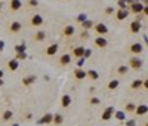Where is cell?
<instances>
[{
  "instance_id": "1",
  "label": "cell",
  "mask_w": 148,
  "mask_h": 126,
  "mask_svg": "<svg viewBox=\"0 0 148 126\" xmlns=\"http://www.w3.org/2000/svg\"><path fill=\"white\" fill-rule=\"evenodd\" d=\"M129 65H130V68H133V70H139L142 67V60L138 56H132L129 60Z\"/></svg>"
},
{
  "instance_id": "2",
  "label": "cell",
  "mask_w": 148,
  "mask_h": 126,
  "mask_svg": "<svg viewBox=\"0 0 148 126\" xmlns=\"http://www.w3.org/2000/svg\"><path fill=\"white\" fill-rule=\"evenodd\" d=\"M43 16L42 15H39V13H34L33 16H31V19H30V25H33V27H40V25L43 24Z\"/></svg>"
},
{
  "instance_id": "3",
  "label": "cell",
  "mask_w": 148,
  "mask_h": 126,
  "mask_svg": "<svg viewBox=\"0 0 148 126\" xmlns=\"http://www.w3.org/2000/svg\"><path fill=\"white\" fill-rule=\"evenodd\" d=\"M116 113V110H114V107H107L105 110H104V113L101 114V119L104 120V122H107V120H110L111 117H113V114Z\"/></svg>"
},
{
  "instance_id": "4",
  "label": "cell",
  "mask_w": 148,
  "mask_h": 126,
  "mask_svg": "<svg viewBox=\"0 0 148 126\" xmlns=\"http://www.w3.org/2000/svg\"><path fill=\"white\" fill-rule=\"evenodd\" d=\"M21 22L19 21H13V22H11V25H9V31L12 33V34H16V33H19L21 31Z\"/></svg>"
},
{
  "instance_id": "5",
  "label": "cell",
  "mask_w": 148,
  "mask_h": 126,
  "mask_svg": "<svg viewBox=\"0 0 148 126\" xmlns=\"http://www.w3.org/2000/svg\"><path fill=\"white\" fill-rule=\"evenodd\" d=\"M74 77H76L77 80H83V79L88 77V71H84V70H82V68H76V70H74Z\"/></svg>"
},
{
  "instance_id": "6",
  "label": "cell",
  "mask_w": 148,
  "mask_h": 126,
  "mask_svg": "<svg viewBox=\"0 0 148 126\" xmlns=\"http://www.w3.org/2000/svg\"><path fill=\"white\" fill-rule=\"evenodd\" d=\"M46 123H54V114L46 113V114L39 120V125H46Z\"/></svg>"
},
{
  "instance_id": "7",
  "label": "cell",
  "mask_w": 148,
  "mask_h": 126,
  "mask_svg": "<svg viewBox=\"0 0 148 126\" xmlns=\"http://www.w3.org/2000/svg\"><path fill=\"white\" fill-rule=\"evenodd\" d=\"M95 45H96L98 48H107L108 46V42H107V39L105 37H102V36H99V37H96L95 39Z\"/></svg>"
},
{
  "instance_id": "8",
  "label": "cell",
  "mask_w": 148,
  "mask_h": 126,
  "mask_svg": "<svg viewBox=\"0 0 148 126\" xmlns=\"http://www.w3.org/2000/svg\"><path fill=\"white\" fill-rule=\"evenodd\" d=\"M7 68H9V71H16L19 68V61L18 60H9V62H7Z\"/></svg>"
},
{
  "instance_id": "9",
  "label": "cell",
  "mask_w": 148,
  "mask_h": 126,
  "mask_svg": "<svg viewBox=\"0 0 148 126\" xmlns=\"http://www.w3.org/2000/svg\"><path fill=\"white\" fill-rule=\"evenodd\" d=\"M144 50V46H142V43H133L132 46H130V52L132 54H135V55H139Z\"/></svg>"
},
{
  "instance_id": "10",
  "label": "cell",
  "mask_w": 148,
  "mask_h": 126,
  "mask_svg": "<svg viewBox=\"0 0 148 126\" xmlns=\"http://www.w3.org/2000/svg\"><path fill=\"white\" fill-rule=\"evenodd\" d=\"M95 31L102 36V34H107V33H108V28H107L105 24H96V25H95Z\"/></svg>"
},
{
  "instance_id": "11",
  "label": "cell",
  "mask_w": 148,
  "mask_h": 126,
  "mask_svg": "<svg viewBox=\"0 0 148 126\" xmlns=\"http://www.w3.org/2000/svg\"><path fill=\"white\" fill-rule=\"evenodd\" d=\"M130 9H132V12L133 13H141V12H144V6H142V3H139V2H133L132 3V6H130Z\"/></svg>"
},
{
  "instance_id": "12",
  "label": "cell",
  "mask_w": 148,
  "mask_h": 126,
  "mask_svg": "<svg viewBox=\"0 0 148 126\" xmlns=\"http://www.w3.org/2000/svg\"><path fill=\"white\" fill-rule=\"evenodd\" d=\"M135 113H136V116H144V114H147V113H148V105H145V104L138 105L136 110H135Z\"/></svg>"
},
{
  "instance_id": "13",
  "label": "cell",
  "mask_w": 148,
  "mask_h": 126,
  "mask_svg": "<svg viewBox=\"0 0 148 126\" xmlns=\"http://www.w3.org/2000/svg\"><path fill=\"white\" fill-rule=\"evenodd\" d=\"M58 48H59V46H58L56 43L48 46V49H46V55H48V56H54V55L58 52Z\"/></svg>"
},
{
  "instance_id": "14",
  "label": "cell",
  "mask_w": 148,
  "mask_h": 126,
  "mask_svg": "<svg viewBox=\"0 0 148 126\" xmlns=\"http://www.w3.org/2000/svg\"><path fill=\"white\" fill-rule=\"evenodd\" d=\"M84 48L83 46H77V48H74L73 49V55L76 56V58H83V55H84Z\"/></svg>"
},
{
  "instance_id": "15",
  "label": "cell",
  "mask_w": 148,
  "mask_h": 126,
  "mask_svg": "<svg viewBox=\"0 0 148 126\" xmlns=\"http://www.w3.org/2000/svg\"><path fill=\"white\" fill-rule=\"evenodd\" d=\"M21 7H22L21 0H11V11L16 12V11H19Z\"/></svg>"
},
{
  "instance_id": "16",
  "label": "cell",
  "mask_w": 148,
  "mask_h": 126,
  "mask_svg": "<svg viewBox=\"0 0 148 126\" xmlns=\"http://www.w3.org/2000/svg\"><path fill=\"white\" fill-rule=\"evenodd\" d=\"M127 16H129V12H127L126 9H120V11H117V13H116V18H117L119 21L126 19Z\"/></svg>"
},
{
  "instance_id": "17",
  "label": "cell",
  "mask_w": 148,
  "mask_h": 126,
  "mask_svg": "<svg viewBox=\"0 0 148 126\" xmlns=\"http://www.w3.org/2000/svg\"><path fill=\"white\" fill-rule=\"evenodd\" d=\"M70 62H71V55H70V54L61 55V58H59V64H61V65H67V64H70Z\"/></svg>"
},
{
  "instance_id": "18",
  "label": "cell",
  "mask_w": 148,
  "mask_h": 126,
  "mask_svg": "<svg viewBox=\"0 0 148 126\" xmlns=\"http://www.w3.org/2000/svg\"><path fill=\"white\" fill-rule=\"evenodd\" d=\"M64 36L65 37H71V36H74V33H76V28L73 27V25H67V27L64 28Z\"/></svg>"
},
{
  "instance_id": "19",
  "label": "cell",
  "mask_w": 148,
  "mask_h": 126,
  "mask_svg": "<svg viewBox=\"0 0 148 126\" xmlns=\"http://www.w3.org/2000/svg\"><path fill=\"white\" fill-rule=\"evenodd\" d=\"M141 31V22L138 21H133L132 24H130V33H133V34H136V33Z\"/></svg>"
},
{
  "instance_id": "20",
  "label": "cell",
  "mask_w": 148,
  "mask_h": 126,
  "mask_svg": "<svg viewBox=\"0 0 148 126\" xmlns=\"http://www.w3.org/2000/svg\"><path fill=\"white\" fill-rule=\"evenodd\" d=\"M34 82H36V76H27V77L22 79V85L24 86H30Z\"/></svg>"
},
{
  "instance_id": "21",
  "label": "cell",
  "mask_w": 148,
  "mask_h": 126,
  "mask_svg": "<svg viewBox=\"0 0 148 126\" xmlns=\"http://www.w3.org/2000/svg\"><path fill=\"white\" fill-rule=\"evenodd\" d=\"M70 104H71V97L70 95H62V98H61V105H62V108L70 107Z\"/></svg>"
},
{
  "instance_id": "22",
  "label": "cell",
  "mask_w": 148,
  "mask_h": 126,
  "mask_svg": "<svg viewBox=\"0 0 148 126\" xmlns=\"http://www.w3.org/2000/svg\"><path fill=\"white\" fill-rule=\"evenodd\" d=\"M13 117V113L11 111V110H6V111H3V114H2V119H3V122H9L11 119Z\"/></svg>"
},
{
  "instance_id": "23",
  "label": "cell",
  "mask_w": 148,
  "mask_h": 126,
  "mask_svg": "<svg viewBox=\"0 0 148 126\" xmlns=\"http://www.w3.org/2000/svg\"><path fill=\"white\" fill-rule=\"evenodd\" d=\"M141 86H144V80H141V79L133 80V82H132V85H130V88H132V89H139Z\"/></svg>"
},
{
  "instance_id": "24",
  "label": "cell",
  "mask_w": 148,
  "mask_h": 126,
  "mask_svg": "<svg viewBox=\"0 0 148 126\" xmlns=\"http://www.w3.org/2000/svg\"><path fill=\"white\" fill-rule=\"evenodd\" d=\"M114 119H117L119 122H123L126 119V111H116L114 113Z\"/></svg>"
},
{
  "instance_id": "25",
  "label": "cell",
  "mask_w": 148,
  "mask_h": 126,
  "mask_svg": "<svg viewBox=\"0 0 148 126\" xmlns=\"http://www.w3.org/2000/svg\"><path fill=\"white\" fill-rule=\"evenodd\" d=\"M88 77H89L90 80H96V79L99 77V73H98L96 70H89V71H88Z\"/></svg>"
},
{
  "instance_id": "26",
  "label": "cell",
  "mask_w": 148,
  "mask_h": 126,
  "mask_svg": "<svg viewBox=\"0 0 148 126\" xmlns=\"http://www.w3.org/2000/svg\"><path fill=\"white\" fill-rule=\"evenodd\" d=\"M62 122H64V117H62V114L56 113V114L54 116V125H61Z\"/></svg>"
},
{
  "instance_id": "27",
  "label": "cell",
  "mask_w": 148,
  "mask_h": 126,
  "mask_svg": "<svg viewBox=\"0 0 148 126\" xmlns=\"http://www.w3.org/2000/svg\"><path fill=\"white\" fill-rule=\"evenodd\" d=\"M45 37H46V34L43 31H37L36 34H34V39H36L37 42H43V40H45Z\"/></svg>"
},
{
  "instance_id": "28",
  "label": "cell",
  "mask_w": 148,
  "mask_h": 126,
  "mask_svg": "<svg viewBox=\"0 0 148 126\" xmlns=\"http://www.w3.org/2000/svg\"><path fill=\"white\" fill-rule=\"evenodd\" d=\"M135 110H136V105H135L133 103L126 104V110H125V111H127V113H135Z\"/></svg>"
},
{
  "instance_id": "29",
  "label": "cell",
  "mask_w": 148,
  "mask_h": 126,
  "mask_svg": "<svg viewBox=\"0 0 148 126\" xmlns=\"http://www.w3.org/2000/svg\"><path fill=\"white\" fill-rule=\"evenodd\" d=\"M92 25H93V22H92L90 19H86L84 22H82V27H83L84 30H90V28H92Z\"/></svg>"
},
{
  "instance_id": "30",
  "label": "cell",
  "mask_w": 148,
  "mask_h": 126,
  "mask_svg": "<svg viewBox=\"0 0 148 126\" xmlns=\"http://www.w3.org/2000/svg\"><path fill=\"white\" fill-rule=\"evenodd\" d=\"M25 49H27V48H25L24 43H22V45H16V46H15V52H16V54H24Z\"/></svg>"
},
{
  "instance_id": "31",
  "label": "cell",
  "mask_w": 148,
  "mask_h": 126,
  "mask_svg": "<svg viewBox=\"0 0 148 126\" xmlns=\"http://www.w3.org/2000/svg\"><path fill=\"white\" fill-rule=\"evenodd\" d=\"M119 85H120V82L114 79V80H111V82L108 83V89H117V88H119Z\"/></svg>"
},
{
  "instance_id": "32",
  "label": "cell",
  "mask_w": 148,
  "mask_h": 126,
  "mask_svg": "<svg viewBox=\"0 0 148 126\" xmlns=\"http://www.w3.org/2000/svg\"><path fill=\"white\" fill-rule=\"evenodd\" d=\"M127 71H129V67H127V65H120L119 68H117V73H119V74H126Z\"/></svg>"
},
{
  "instance_id": "33",
  "label": "cell",
  "mask_w": 148,
  "mask_h": 126,
  "mask_svg": "<svg viewBox=\"0 0 148 126\" xmlns=\"http://www.w3.org/2000/svg\"><path fill=\"white\" fill-rule=\"evenodd\" d=\"M90 104L92 105H98V104H101V99L96 98V97H93V98H90Z\"/></svg>"
},
{
  "instance_id": "34",
  "label": "cell",
  "mask_w": 148,
  "mask_h": 126,
  "mask_svg": "<svg viewBox=\"0 0 148 126\" xmlns=\"http://www.w3.org/2000/svg\"><path fill=\"white\" fill-rule=\"evenodd\" d=\"M15 60H18V61H19V60H27V54H25V52H24V54H16Z\"/></svg>"
},
{
  "instance_id": "35",
  "label": "cell",
  "mask_w": 148,
  "mask_h": 126,
  "mask_svg": "<svg viewBox=\"0 0 148 126\" xmlns=\"http://www.w3.org/2000/svg\"><path fill=\"white\" fill-rule=\"evenodd\" d=\"M86 21V13H80L77 16V22H84Z\"/></svg>"
},
{
  "instance_id": "36",
  "label": "cell",
  "mask_w": 148,
  "mask_h": 126,
  "mask_svg": "<svg viewBox=\"0 0 148 126\" xmlns=\"http://www.w3.org/2000/svg\"><path fill=\"white\" fill-rule=\"evenodd\" d=\"M125 125H126V126H136V120H135V119H130V120H127Z\"/></svg>"
},
{
  "instance_id": "37",
  "label": "cell",
  "mask_w": 148,
  "mask_h": 126,
  "mask_svg": "<svg viewBox=\"0 0 148 126\" xmlns=\"http://www.w3.org/2000/svg\"><path fill=\"white\" fill-rule=\"evenodd\" d=\"M90 55H92V50H90V49H86V50H84V55H83V58L86 60V58H89Z\"/></svg>"
},
{
  "instance_id": "38",
  "label": "cell",
  "mask_w": 148,
  "mask_h": 126,
  "mask_svg": "<svg viewBox=\"0 0 148 126\" xmlns=\"http://www.w3.org/2000/svg\"><path fill=\"white\" fill-rule=\"evenodd\" d=\"M28 5H30V6H37L39 2H37V0H28Z\"/></svg>"
},
{
  "instance_id": "39",
  "label": "cell",
  "mask_w": 148,
  "mask_h": 126,
  "mask_svg": "<svg viewBox=\"0 0 148 126\" xmlns=\"http://www.w3.org/2000/svg\"><path fill=\"white\" fill-rule=\"evenodd\" d=\"M84 64V58H79V62H77V67H79V68H80V67Z\"/></svg>"
},
{
  "instance_id": "40",
  "label": "cell",
  "mask_w": 148,
  "mask_h": 126,
  "mask_svg": "<svg viewBox=\"0 0 148 126\" xmlns=\"http://www.w3.org/2000/svg\"><path fill=\"white\" fill-rule=\"evenodd\" d=\"M113 12H114V9H113V7H107V9H105V13H108V15H111Z\"/></svg>"
},
{
  "instance_id": "41",
  "label": "cell",
  "mask_w": 148,
  "mask_h": 126,
  "mask_svg": "<svg viewBox=\"0 0 148 126\" xmlns=\"http://www.w3.org/2000/svg\"><path fill=\"white\" fill-rule=\"evenodd\" d=\"M3 49H5V42L0 40V52H3Z\"/></svg>"
},
{
  "instance_id": "42",
  "label": "cell",
  "mask_w": 148,
  "mask_h": 126,
  "mask_svg": "<svg viewBox=\"0 0 148 126\" xmlns=\"http://www.w3.org/2000/svg\"><path fill=\"white\" fill-rule=\"evenodd\" d=\"M82 39H88V30H84L82 33Z\"/></svg>"
},
{
  "instance_id": "43",
  "label": "cell",
  "mask_w": 148,
  "mask_h": 126,
  "mask_svg": "<svg viewBox=\"0 0 148 126\" xmlns=\"http://www.w3.org/2000/svg\"><path fill=\"white\" fill-rule=\"evenodd\" d=\"M144 88L148 90V79H147V80H144Z\"/></svg>"
},
{
  "instance_id": "44",
  "label": "cell",
  "mask_w": 148,
  "mask_h": 126,
  "mask_svg": "<svg viewBox=\"0 0 148 126\" xmlns=\"http://www.w3.org/2000/svg\"><path fill=\"white\" fill-rule=\"evenodd\" d=\"M3 76H5V71H3V70H0V79H3Z\"/></svg>"
},
{
  "instance_id": "45",
  "label": "cell",
  "mask_w": 148,
  "mask_h": 126,
  "mask_svg": "<svg viewBox=\"0 0 148 126\" xmlns=\"http://www.w3.org/2000/svg\"><path fill=\"white\" fill-rule=\"evenodd\" d=\"M144 13H145V15H148V6H145V7H144Z\"/></svg>"
},
{
  "instance_id": "46",
  "label": "cell",
  "mask_w": 148,
  "mask_h": 126,
  "mask_svg": "<svg viewBox=\"0 0 148 126\" xmlns=\"http://www.w3.org/2000/svg\"><path fill=\"white\" fill-rule=\"evenodd\" d=\"M0 86H3V79H0Z\"/></svg>"
},
{
  "instance_id": "47",
  "label": "cell",
  "mask_w": 148,
  "mask_h": 126,
  "mask_svg": "<svg viewBox=\"0 0 148 126\" xmlns=\"http://www.w3.org/2000/svg\"><path fill=\"white\" fill-rule=\"evenodd\" d=\"M144 39H145V43H147V45H148V37H147V36H145V37H144Z\"/></svg>"
},
{
  "instance_id": "48",
  "label": "cell",
  "mask_w": 148,
  "mask_h": 126,
  "mask_svg": "<svg viewBox=\"0 0 148 126\" xmlns=\"http://www.w3.org/2000/svg\"><path fill=\"white\" fill-rule=\"evenodd\" d=\"M11 126H19V123H12Z\"/></svg>"
},
{
  "instance_id": "49",
  "label": "cell",
  "mask_w": 148,
  "mask_h": 126,
  "mask_svg": "<svg viewBox=\"0 0 148 126\" xmlns=\"http://www.w3.org/2000/svg\"><path fill=\"white\" fill-rule=\"evenodd\" d=\"M145 126H148V123H145Z\"/></svg>"
},
{
  "instance_id": "50",
  "label": "cell",
  "mask_w": 148,
  "mask_h": 126,
  "mask_svg": "<svg viewBox=\"0 0 148 126\" xmlns=\"http://www.w3.org/2000/svg\"><path fill=\"white\" fill-rule=\"evenodd\" d=\"M147 3H148V0H147Z\"/></svg>"
}]
</instances>
